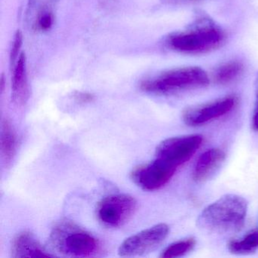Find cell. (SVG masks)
<instances>
[{"mask_svg":"<svg viewBox=\"0 0 258 258\" xmlns=\"http://www.w3.org/2000/svg\"><path fill=\"white\" fill-rule=\"evenodd\" d=\"M247 211V202L244 198L225 195L202 211L198 217V226L212 233H234L244 226Z\"/></svg>","mask_w":258,"mask_h":258,"instance_id":"obj_1","label":"cell"},{"mask_svg":"<svg viewBox=\"0 0 258 258\" xmlns=\"http://www.w3.org/2000/svg\"><path fill=\"white\" fill-rule=\"evenodd\" d=\"M226 40V34L211 21H199L192 30L173 36L170 46L175 50L188 54H202L220 48Z\"/></svg>","mask_w":258,"mask_h":258,"instance_id":"obj_2","label":"cell"},{"mask_svg":"<svg viewBox=\"0 0 258 258\" xmlns=\"http://www.w3.org/2000/svg\"><path fill=\"white\" fill-rule=\"evenodd\" d=\"M206 72L198 67L182 68L170 71L155 79L145 81L142 89L156 94H170L185 90L203 88L209 84Z\"/></svg>","mask_w":258,"mask_h":258,"instance_id":"obj_3","label":"cell"},{"mask_svg":"<svg viewBox=\"0 0 258 258\" xmlns=\"http://www.w3.org/2000/svg\"><path fill=\"white\" fill-rule=\"evenodd\" d=\"M51 241L56 250L69 256H92L99 249L93 235L69 221L61 222L54 228Z\"/></svg>","mask_w":258,"mask_h":258,"instance_id":"obj_4","label":"cell"},{"mask_svg":"<svg viewBox=\"0 0 258 258\" xmlns=\"http://www.w3.org/2000/svg\"><path fill=\"white\" fill-rule=\"evenodd\" d=\"M203 137L199 134L172 137L161 142L156 149V158L178 167L187 162L202 146Z\"/></svg>","mask_w":258,"mask_h":258,"instance_id":"obj_5","label":"cell"},{"mask_svg":"<svg viewBox=\"0 0 258 258\" xmlns=\"http://www.w3.org/2000/svg\"><path fill=\"white\" fill-rule=\"evenodd\" d=\"M137 208L135 199L125 194L111 195L102 199L97 208L99 220L109 227H120L131 218Z\"/></svg>","mask_w":258,"mask_h":258,"instance_id":"obj_6","label":"cell"},{"mask_svg":"<svg viewBox=\"0 0 258 258\" xmlns=\"http://www.w3.org/2000/svg\"><path fill=\"white\" fill-rule=\"evenodd\" d=\"M169 233V226L164 223L155 225L126 238L119 247L121 256L146 254L156 249Z\"/></svg>","mask_w":258,"mask_h":258,"instance_id":"obj_7","label":"cell"},{"mask_svg":"<svg viewBox=\"0 0 258 258\" xmlns=\"http://www.w3.org/2000/svg\"><path fill=\"white\" fill-rule=\"evenodd\" d=\"M177 167L156 158L152 163L135 169L132 173L134 182L146 191L159 189L170 180Z\"/></svg>","mask_w":258,"mask_h":258,"instance_id":"obj_8","label":"cell"},{"mask_svg":"<svg viewBox=\"0 0 258 258\" xmlns=\"http://www.w3.org/2000/svg\"><path fill=\"white\" fill-rule=\"evenodd\" d=\"M236 103L235 96H227L210 103L186 108L182 114V118L188 126H202L228 114Z\"/></svg>","mask_w":258,"mask_h":258,"instance_id":"obj_9","label":"cell"},{"mask_svg":"<svg viewBox=\"0 0 258 258\" xmlns=\"http://www.w3.org/2000/svg\"><path fill=\"white\" fill-rule=\"evenodd\" d=\"M225 159L226 154L222 149H208L196 161L192 170L193 179L197 182H204L211 179L220 170Z\"/></svg>","mask_w":258,"mask_h":258,"instance_id":"obj_10","label":"cell"},{"mask_svg":"<svg viewBox=\"0 0 258 258\" xmlns=\"http://www.w3.org/2000/svg\"><path fill=\"white\" fill-rule=\"evenodd\" d=\"M13 256L14 257H49L48 253L29 232L19 234L13 241Z\"/></svg>","mask_w":258,"mask_h":258,"instance_id":"obj_11","label":"cell"},{"mask_svg":"<svg viewBox=\"0 0 258 258\" xmlns=\"http://www.w3.org/2000/svg\"><path fill=\"white\" fill-rule=\"evenodd\" d=\"M13 98L18 104H23L28 98V81H27L26 56L22 52L15 66L13 77Z\"/></svg>","mask_w":258,"mask_h":258,"instance_id":"obj_12","label":"cell"},{"mask_svg":"<svg viewBox=\"0 0 258 258\" xmlns=\"http://www.w3.org/2000/svg\"><path fill=\"white\" fill-rule=\"evenodd\" d=\"M1 152L6 164H10L16 152V137L11 123L8 120L3 121L1 132Z\"/></svg>","mask_w":258,"mask_h":258,"instance_id":"obj_13","label":"cell"},{"mask_svg":"<svg viewBox=\"0 0 258 258\" xmlns=\"http://www.w3.org/2000/svg\"><path fill=\"white\" fill-rule=\"evenodd\" d=\"M244 69V64L241 61H228L216 70L214 79L217 84L221 85L230 84L239 78Z\"/></svg>","mask_w":258,"mask_h":258,"instance_id":"obj_14","label":"cell"},{"mask_svg":"<svg viewBox=\"0 0 258 258\" xmlns=\"http://www.w3.org/2000/svg\"><path fill=\"white\" fill-rule=\"evenodd\" d=\"M228 248L233 254L246 255L253 253L258 248V231H252L240 239L230 241Z\"/></svg>","mask_w":258,"mask_h":258,"instance_id":"obj_15","label":"cell"},{"mask_svg":"<svg viewBox=\"0 0 258 258\" xmlns=\"http://www.w3.org/2000/svg\"><path fill=\"white\" fill-rule=\"evenodd\" d=\"M196 240L192 238H185L170 244L164 249L161 256L163 258L180 257L194 248Z\"/></svg>","mask_w":258,"mask_h":258,"instance_id":"obj_16","label":"cell"},{"mask_svg":"<svg viewBox=\"0 0 258 258\" xmlns=\"http://www.w3.org/2000/svg\"><path fill=\"white\" fill-rule=\"evenodd\" d=\"M22 43H23V35L21 31H17L15 35L13 47H12L11 52H10V62H11L12 66H14L15 62L18 59V57L20 55L19 51L22 48Z\"/></svg>","mask_w":258,"mask_h":258,"instance_id":"obj_17","label":"cell"},{"mask_svg":"<svg viewBox=\"0 0 258 258\" xmlns=\"http://www.w3.org/2000/svg\"><path fill=\"white\" fill-rule=\"evenodd\" d=\"M52 23H53V18L52 14L49 13L42 15L38 20V26L43 31L49 30L52 27Z\"/></svg>","mask_w":258,"mask_h":258,"instance_id":"obj_18","label":"cell"},{"mask_svg":"<svg viewBox=\"0 0 258 258\" xmlns=\"http://www.w3.org/2000/svg\"><path fill=\"white\" fill-rule=\"evenodd\" d=\"M73 96L75 100L80 103H89V102H93L94 99L93 95L87 93H81V92L75 93Z\"/></svg>","mask_w":258,"mask_h":258,"instance_id":"obj_19","label":"cell"},{"mask_svg":"<svg viewBox=\"0 0 258 258\" xmlns=\"http://www.w3.org/2000/svg\"><path fill=\"white\" fill-rule=\"evenodd\" d=\"M256 102L252 118V127L255 131H258V93H256Z\"/></svg>","mask_w":258,"mask_h":258,"instance_id":"obj_20","label":"cell"},{"mask_svg":"<svg viewBox=\"0 0 258 258\" xmlns=\"http://www.w3.org/2000/svg\"><path fill=\"white\" fill-rule=\"evenodd\" d=\"M36 0H28V10L32 8L33 6L35 4Z\"/></svg>","mask_w":258,"mask_h":258,"instance_id":"obj_21","label":"cell"},{"mask_svg":"<svg viewBox=\"0 0 258 258\" xmlns=\"http://www.w3.org/2000/svg\"><path fill=\"white\" fill-rule=\"evenodd\" d=\"M256 93H258V77L257 78H256Z\"/></svg>","mask_w":258,"mask_h":258,"instance_id":"obj_22","label":"cell"}]
</instances>
